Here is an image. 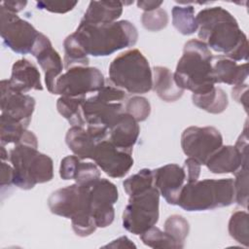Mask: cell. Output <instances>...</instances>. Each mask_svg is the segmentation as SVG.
Returning <instances> with one entry per match:
<instances>
[{"label": "cell", "instance_id": "44dd1931", "mask_svg": "<svg viewBox=\"0 0 249 249\" xmlns=\"http://www.w3.org/2000/svg\"><path fill=\"white\" fill-rule=\"evenodd\" d=\"M213 59L212 68L216 84L224 83L234 87L244 84L248 78L249 70L247 62L237 64L236 61L224 55L213 56Z\"/></svg>", "mask_w": 249, "mask_h": 249}, {"label": "cell", "instance_id": "836d02e7", "mask_svg": "<svg viewBox=\"0 0 249 249\" xmlns=\"http://www.w3.org/2000/svg\"><path fill=\"white\" fill-rule=\"evenodd\" d=\"M141 22L143 27L148 31H160L166 27L168 23V15L161 8L144 12L141 17Z\"/></svg>", "mask_w": 249, "mask_h": 249}, {"label": "cell", "instance_id": "f35d334b", "mask_svg": "<svg viewBox=\"0 0 249 249\" xmlns=\"http://www.w3.org/2000/svg\"><path fill=\"white\" fill-rule=\"evenodd\" d=\"M183 168L185 170L187 183H192L198 179L200 174V164L195 159L188 158L185 160Z\"/></svg>", "mask_w": 249, "mask_h": 249}, {"label": "cell", "instance_id": "5bb4252c", "mask_svg": "<svg viewBox=\"0 0 249 249\" xmlns=\"http://www.w3.org/2000/svg\"><path fill=\"white\" fill-rule=\"evenodd\" d=\"M91 160L104 173L112 178L124 177L133 165L132 150L119 148L108 139L96 144Z\"/></svg>", "mask_w": 249, "mask_h": 249}, {"label": "cell", "instance_id": "603a6c76", "mask_svg": "<svg viewBox=\"0 0 249 249\" xmlns=\"http://www.w3.org/2000/svg\"><path fill=\"white\" fill-rule=\"evenodd\" d=\"M65 142L68 148L80 160L90 159L93 150L100 142L90 131L82 126H71L66 133Z\"/></svg>", "mask_w": 249, "mask_h": 249}, {"label": "cell", "instance_id": "2e32d148", "mask_svg": "<svg viewBox=\"0 0 249 249\" xmlns=\"http://www.w3.org/2000/svg\"><path fill=\"white\" fill-rule=\"evenodd\" d=\"M31 54L37 59V62L44 71L48 90L54 94L56 80L62 74L63 69L59 53L53 48L50 39L43 33H40L32 48Z\"/></svg>", "mask_w": 249, "mask_h": 249}, {"label": "cell", "instance_id": "484cf974", "mask_svg": "<svg viewBox=\"0 0 249 249\" xmlns=\"http://www.w3.org/2000/svg\"><path fill=\"white\" fill-rule=\"evenodd\" d=\"M85 100L86 97L60 96L56 101V109L72 126L84 127L86 122L83 116L82 105Z\"/></svg>", "mask_w": 249, "mask_h": 249}, {"label": "cell", "instance_id": "ab89813d", "mask_svg": "<svg viewBox=\"0 0 249 249\" xmlns=\"http://www.w3.org/2000/svg\"><path fill=\"white\" fill-rule=\"evenodd\" d=\"M232 98L243 105L245 111L247 112V102H248V85L242 84L238 86H234L231 89Z\"/></svg>", "mask_w": 249, "mask_h": 249}, {"label": "cell", "instance_id": "5b68a950", "mask_svg": "<svg viewBox=\"0 0 249 249\" xmlns=\"http://www.w3.org/2000/svg\"><path fill=\"white\" fill-rule=\"evenodd\" d=\"M233 201L232 179H204L184 184L177 205L191 212L226 207Z\"/></svg>", "mask_w": 249, "mask_h": 249}, {"label": "cell", "instance_id": "52a82bcc", "mask_svg": "<svg viewBox=\"0 0 249 249\" xmlns=\"http://www.w3.org/2000/svg\"><path fill=\"white\" fill-rule=\"evenodd\" d=\"M9 160L14 168L13 184L30 190L37 184L49 182L53 177V160L28 145H15L9 151Z\"/></svg>", "mask_w": 249, "mask_h": 249}, {"label": "cell", "instance_id": "9a60e30c", "mask_svg": "<svg viewBox=\"0 0 249 249\" xmlns=\"http://www.w3.org/2000/svg\"><path fill=\"white\" fill-rule=\"evenodd\" d=\"M0 106L1 114L6 115L18 122L29 125L36 101L29 94L15 90L9 84V80L0 83Z\"/></svg>", "mask_w": 249, "mask_h": 249}, {"label": "cell", "instance_id": "7a4b0ae2", "mask_svg": "<svg viewBox=\"0 0 249 249\" xmlns=\"http://www.w3.org/2000/svg\"><path fill=\"white\" fill-rule=\"evenodd\" d=\"M88 55L107 56L124 48L132 47L138 39L136 27L128 20L104 24L80 21L73 33Z\"/></svg>", "mask_w": 249, "mask_h": 249}, {"label": "cell", "instance_id": "f1b7e54d", "mask_svg": "<svg viewBox=\"0 0 249 249\" xmlns=\"http://www.w3.org/2000/svg\"><path fill=\"white\" fill-rule=\"evenodd\" d=\"M249 223L246 211H236L231 214L229 221V233L238 243L248 247L249 245Z\"/></svg>", "mask_w": 249, "mask_h": 249}, {"label": "cell", "instance_id": "9c48e42d", "mask_svg": "<svg viewBox=\"0 0 249 249\" xmlns=\"http://www.w3.org/2000/svg\"><path fill=\"white\" fill-rule=\"evenodd\" d=\"M159 210L160 192L156 186L132 195L123 213V227L127 231L140 235L158 223Z\"/></svg>", "mask_w": 249, "mask_h": 249}, {"label": "cell", "instance_id": "7402d4cb", "mask_svg": "<svg viewBox=\"0 0 249 249\" xmlns=\"http://www.w3.org/2000/svg\"><path fill=\"white\" fill-rule=\"evenodd\" d=\"M123 2L90 1L82 21L91 24H104L116 21L123 14Z\"/></svg>", "mask_w": 249, "mask_h": 249}, {"label": "cell", "instance_id": "ee69618b", "mask_svg": "<svg viewBox=\"0 0 249 249\" xmlns=\"http://www.w3.org/2000/svg\"><path fill=\"white\" fill-rule=\"evenodd\" d=\"M162 3V1H137V6L144 12H150L159 9Z\"/></svg>", "mask_w": 249, "mask_h": 249}, {"label": "cell", "instance_id": "d6986e66", "mask_svg": "<svg viewBox=\"0 0 249 249\" xmlns=\"http://www.w3.org/2000/svg\"><path fill=\"white\" fill-rule=\"evenodd\" d=\"M9 84L15 90L23 93L31 89L43 90L38 68L26 58L18 59L13 64Z\"/></svg>", "mask_w": 249, "mask_h": 249}, {"label": "cell", "instance_id": "d6a6232c", "mask_svg": "<svg viewBox=\"0 0 249 249\" xmlns=\"http://www.w3.org/2000/svg\"><path fill=\"white\" fill-rule=\"evenodd\" d=\"M233 181L234 201L247 208L248 205V165L241 166L235 173Z\"/></svg>", "mask_w": 249, "mask_h": 249}, {"label": "cell", "instance_id": "60d3db41", "mask_svg": "<svg viewBox=\"0 0 249 249\" xmlns=\"http://www.w3.org/2000/svg\"><path fill=\"white\" fill-rule=\"evenodd\" d=\"M14 178V168L9 163L5 161H1V177H0V185L1 187L10 186L13 184Z\"/></svg>", "mask_w": 249, "mask_h": 249}, {"label": "cell", "instance_id": "6da1fadb", "mask_svg": "<svg viewBox=\"0 0 249 249\" xmlns=\"http://www.w3.org/2000/svg\"><path fill=\"white\" fill-rule=\"evenodd\" d=\"M196 19L198 38L209 49L231 60L247 62V36L231 13L220 6L209 7L199 11Z\"/></svg>", "mask_w": 249, "mask_h": 249}, {"label": "cell", "instance_id": "cb8c5ba5", "mask_svg": "<svg viewBox=\"0 0 249 249\" xmlns=\"http://www.w3.org/2000/svg\"><path fill=\"white\" fill-rule=\"evenodd\" d=\"M152 72L153 89L161 100L165 102H174L182 97L184 89L176 85L173 73L167 67L155 66Z\"/></svg>", "mask_w": 249, "mask_h": 249}, {"label": "cell", "instance_id": "d4e9b609", "mask_svg": "<svg viewBox=\"0 0 249 249\" xmlns=\"http://www.w3.org/2000/svg\"><path fill=\"white\" fill-rule=\"evenodd\" d=\"M194 105L210 114L223 113L228 105V95L221 88H214L204 94H192Z\"/></svg>", "mask_w": 249, "mask_h": 249}, {"label": "cell", "instance_id": "4dcf8cb0", "mask_svg": "<svg viewBox=\"0 0 249 249\" xmlns=\"http://www.w3.org/2000/svg\"><path fill=\"white\" fill-rule=\"evenodd\" d=\"M189 223L181 215H171L164 222V231L176 241L180 249L184 247L185 239L189 234Z\"/></svg>", "mask_w": 249, "mask_h": 249}, {"label": "cell", "instance_id": "8992f818", "mask_svg": "<svg viewBox=\"0 0 249 249\" xmlns=\"http://www.w3.org/2000/svg\"><path fill=\"white\" fill-rule=\"evenodd\" d=\"M111 83L128 92L141 94L153 89V72L148 59L137 49L122 53L109 66Z\"/></svg>", "mask_w": 249, "mask_h": 249}, {"label": "cell", "instance_id": "30bf717a", "mask_svg": "<svg viewBox=\"0 0 249 249\" xmlns=\"http://www.w3.org/2000/svg\"><path fill=\"white\" fill-rule=\"evenodd\" d=\"M104 87V77L96 67L75 66L62 73L55 83L54 94L69 97H86Z\"/></svg>", "mask_w": 249, "mask_h": 249}, {"label": "cell", "instance_id": "74e56055", "mask_svg": "<svg viewBox=\"0 0 249 249\" xmlns=\"http://www.w3.org/2000/svg\"><path fill=\"white\" fill-rule=\"evenodd\" d=\"M78 4L77 1H62V2H46V1H39L37 2L36 6L40 10H46L51 13L56 14H65L67 12L72 11L75 6Z\"/></svg>", "mask_w": 249, "mask_h": 249}, {"label": "cell", "instance_id": "ffe728a7", "mask_svg": "<svg viewBox=\"0 0 249 249\" xmlns=\"http://www.w3.org/2000/svg\"><path fill=\"white\" fill-rule=\"evenodd\" d=\"M140 132L138 122L129 114L123 112L108 132V140L119 148L132 150Z\"/></svg>", "mask_w": 249, "mask_h": 249}, {"label": "cell", "instance_id": "e575fe53", "mask_svg": "<svg viewBox=\"0 0 249 249\" xmlns=\"http://www.w3.org/2000/svg\"><path fill=\"white\" fill-rule=\"evenodd\" d=\"M125 113L132 116L137 122H143L151 114V104L143 96H133L125 103Z\"/></svg>", "mask_w": 249, "mask_h": 249}, {"label": "cell", "instance_id": "ba28073f", "mask_svg": "<svg viewBox=\"0 0 249 249\" xmlns=\"http://www.w3.org/2000/svg\"><path fill=\"white\" fill-rule=\"evenodd\" d=\"M125 91L115 87H102L95 95L86 98L82 105L83 116L87 127L108 130L124 112L123 101Z\"/></svg>", "mask_w": 249, "mask_h": 249}, {"label": "cell", "instance_id": "1f68e13d", "mask_svg": "<svg viewBox=\"0 0 249 249\" xmlns=\"http://www.w3.org/2000/svg\"><path fill=\"white\" fill-rule=\"evenodd\" d=\"M142 242L151 248H175L180 249L176 241L165 231L153 226L140 234Z\"/></svg>", "mask_w": 249, "mask_h": 249}, {"label": "cell", "instance_id": "83f0119b", "mask_svg": "<svg viewBox=\"0 0 249 249\" xmlns=\"http://www.w3.org/2000/svg\"><path fill=\"white\" fill-rule=\"evenodd\" d=\"M64 67L67 69L75 66H89V56L75 35H68L64 42Z\"/></svg>", "mask_w": 249, "mask_h": 249}, {"label": "cell", "instance_id": "3957f363", "mask_svg": "<svg viewBox=\"0 0 249 249\" xmlns=\"http://www.w3.org/2000/svg\"><path fill=\"white\" fill-rule=\"evenodd\" d=\"M213 55L205 43L192 39L185 43L183 54L173 74L176 85L193 94H204L215 88Z\"/></svg>", "mask_w": 249, "mask_h": 249}, {"label": "cell", "instance_id": "7c38bea8", "mask_svg": "<svg viewBox=\"0 0 249 249\" xmlns=\"http://www.w3.org/2000/svg\"><path fill=\"white\" fill-rule=\"evenodd\" d=\"M221 146L223 136L214 126H189L182 132L181 147L186 156L195 159L200 165Z\"/></svg>", "mask_w": 249, "mask_h": 249}, {"label": "cell", "instance_id": "d590c367", "mask_svg": "<svg viewBox=\"0 0 249 249\" xmlns=\"http://www.w3.org/2000/svg\"><path fill=\"white\" fill-rule=\"evenodd\" d=\"M98 179H100V171L95 163L84 161L79 162L74 177L76 184L84 187H89Z\"/></svg>", "mask_w": 249, "mask_h": 249}, {"label": "cell", "instance_id": "7bdbcfd3", "mask_svg": "<svg viewBox=\"0 0 249 249\" xmlns=\"http://www.w3.org/2000/svg\"><path fill=\"white\" fill-rule=\"evenodd\" d=\"M104 247H112V248H125V247H128V248H135V244L132 243L130 241V239L127 237V236H121L115 240H113L110 244H107L105 245Z\"/></svg>", "mask_w": 249, "mask_h": 249}, {"label": "cell", "instance_id": "f546056e", "mask_svg": "<svg viewBox=\"0 0 249 249\" xmlns=\"http://www.w3.org/2000/svg\"><path fill=\"white\" fill-rule=\"evenodd\" d=\"M123 186L128 196L155 186L153 170L149 168H143L139 170L137 173L125 179L123 182Z\"/></svg>", "mask_w": 249, "mask_h": 249}, {"label": "cell", "instance_id": "e0dca14e", "mask_svg": "<svg viewBox=\"0 0 249 249\" xmlns=\"http://www.w3.org/2000/svg\"><path fill=\"white\" fill-rule=\"evenodd\" d=\"M154 184L168 204L177 205L186 180L185 170L175 163H168L153 170Z\"/></svg>", "mask_w": 249, "mask_h": 249}, {"label": "cell", "instance_id": "8d00e7d4", "mask_svg": "<svg viewBox=\"0 0 249 249\" xmlns=\"http://www.w3.org/2000/svg\"><path fill=\"white\" fill-rule=\"evenodd\" d=\"M80 161L81 160L75 155H71L63 158L60 161V166H59V176L61 177V179L74 180L76 170Z\"/></svg>", "mask_w": 249, "mask_h": 249}, {"label": "cell", "instance_id": "277c9868", "mask_svg": "<svg viewBox=\"0 0 249 249\" xmlns=\"http://www.w3.org/2000/svg\"><path fill=\"white\" fill-rule=\"evenodd\" d=\"M48 206L54 215L71 220L74 232L81 236H89L97 229L91 216L89 187L73 184L52 193L48 198Z\"/></svg>", "mask_w": 249, "mask_h": 249}, {"label": "cell", "instance_id": "4fadbf2b", "mask_svg": "<svg viewBox=\"0 0 249 249\" xmlns=\"http://www.w3.org/2000/svg\"><path fill=\"white\" fill-rule=\"evenodd\" d=\"M91 216L97 228L110 226L115 218L114 204L119 198L116 185L100 178L89 187Z\"/></svg>", "mask_w": 249, "mask_h": 249}, {"label": "cell", "instance_id": "8fae6325", "mask_svg": "<svg viewBox=\"0 0 249 249\" xmlns=\"http://www.w3.org/2000/svg\"><path fill=\"white\" fill-rule=\"evenodd\" d=\"M0 33L4 44L13 52L26 54L32 48L40 34L27 20L17 14L0 7Z\"/></svg>", "mask_w": 249, "mask_h": 249}, {"label": "cell", "instance_id": "ac0fdd59", "mask_svg": "<svg viewBox=\"0 0 249 249\" xmlns=\"http://www.w3.org/2000/svg\"><path fill=\"white\" fill-rule=\"evenodd\" d=\"M204 165L214 174H234L241 166L248 165V156L242 155L235 146H221L208 158Z\"/></svg>", "mask_w": 249, "mask_h": 249}, {"label": "cell", "instance_id": "4316f807", "mask_svg": "<svg viewBox=\"0 0 249 249\" xmlns=\"http://www.w3.org/2000/svg\"><path fill=\"white\" fill-rule=\"evenodd\" d=\"M172 24L182 35H192L197 31L195 8L190 5L172 8Z\"/></svg>", "mask_w": 249, "mask_h": 249}, {"label": "cell", "instance_id": "b9f144b4", "mask_svg": "<svg viewBox=\"0 0 249 249\" xmlns=\"http://www.w3.org/2000/svg\"><path fill=\"white\" fill-rule=\"evenodd\" d=\"M26 1H3L1 3V6L4 7L7 11L17 14L24 9L26 6Z\"/></svg>", "mask_w": 249, "mask_h": 249}]
</instances>
